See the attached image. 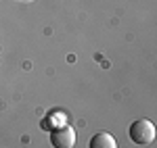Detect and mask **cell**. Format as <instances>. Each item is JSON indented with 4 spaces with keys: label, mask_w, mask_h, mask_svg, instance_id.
<instances>
[{
    "label": "cell",
    "mask_w": 157,
    "mask_h": 148,
    "mask_svg": "<svg viewBox=\"0 0 157 148\" xmlns=\"http://www.w3.org/2000/svg\"><path fill=\"white\" fill-rule=\"evenodd\" d=\"M130 140L138 146H147L155 140V125L149 119H138L130 125Z\"/></svg>",
    "instance_id": "1"
},
{
    "label": "cell",
    "mask_w": 157,
    "mask_h": 148,
    "mask_svg": "<svg viewBox=\"0 0 157 148\" xmlns=\"http://www.w3.org/2000/svg\"><path fill=\"white\" fill-rule=\"evenodd\" d=\"M50 144L55 148H73V144H75V132H73V127L61 125L59 129H55L52 136H50Z\"/></svg>",
    "instance_id": "2"
},
{
    "label": "cell",
    "mask_w": 157,
    "mask_h": 148,
    "mask_svg": "<svg viewBox=\"0 0 157 148\" xmlns=\"http://www.w3.org/2000/svg\"><path fill=\"white\" fill-rule=\"evenodd\" d=\"M88 148H117V142H115V138L107 134V132H98L94 136L90 138V144Z\"/></svg>",
    "instance_id": "3"
}]
</instances>
